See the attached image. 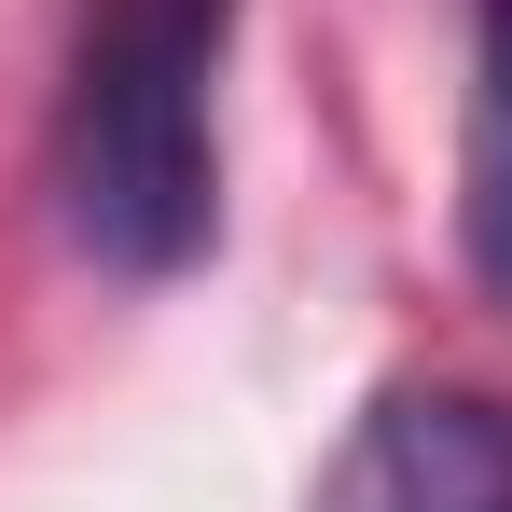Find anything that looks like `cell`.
<instances>
[{
  "mask_svg": "<svg viewBox=\"0 0 512 512\" xmlns=\"http://www.w3.org/2000/svg\"><path fill=\"white\" fill-rule=\"evenodd\" d=\"M305 512H512V388H388Z\"/></svg>",
  "mask_w": 512,
  "mask_h": 512,
  "instance_id": "cell-2",
  "label": "cell"
},
{
  "mask_svg": "<svg viewBox=\"0 0 512 512\" xmlns=\"http://www.w3.org/2000/svg\"><path fill=\"white\" fill-rule=\"evenodd\" d=\"M457 236L471 277L512 305V0L471 14V139H457Z\"/></svg>",
  "mask_w": 512,
  "mask_h": 512,
  "instance_id": "cell-3",
  "label": "cell"
},
{
  "mask_svg": "<svg viewBox=\"0 0 512 512\" xmlns=\"http://www.w3.org/2000/svg\"><path fill=\"white\" fill-rule=\"evenodd\" d=\"M236 0H84L70 84H56V222L111 277H180L222 222V84Z\"/></svg>",
  "mask_w": 512,
  "mask_h": 512,
  "instance_id": "cell-1",
  "label": "cell"
}]
</instances>
